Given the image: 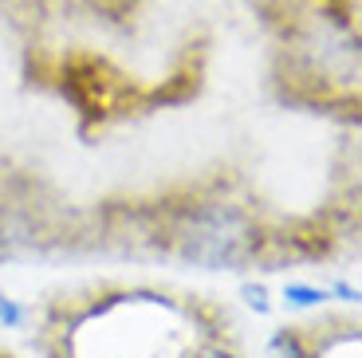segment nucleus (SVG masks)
I'll return each mask as SVG.
<instances>
[{"label": "nucleus", "mask_w": 362, "mask_h": 358, "mask_svg": "<svg viewBox=\"0 0 362 358\" xmlns=\"http://www.w3.org/2000/svg\"><path fill=\"white\" fill-rule=\"evenodd\" d=\"M170 236L181 256L201 268H240L260 248L256 224L236 205H221V201L185 209Z\"/></svg>", "instance_id": "1"}, {"label": "nucleus", "mask_w": 362, "mask_h": 358, "mask_svg": "<svg viewBox=\"0 0 362 358\" xmlns=\"http://www.w3.org/2000/svg\"><path fill=\"white\" fill-rule=\"evenodd\" d=\"M264 358H308V350L299 347L296 335H276V339L268 342V354Z\"/></svg>", "instance_id": "2"}, {"label": "nucleus", "mask_w": 362, "mask_h": 358, "mask_svg": "<svg viewBox=\"0 0 362 358\" xmlns=\"http://www.w3.org/2000/svg\"><path fill=\"white\" fill-rule=\"evenodd\" d=\"M288 299L296 307H311V304H319V299H323V291H315V287H288Z\"/></svg>", "instance_id": "3"}, {"label": "nucleus", "mask_w": 362, "mask_h": 358, "mask_svg": "<svg viewBox=\"0 0 362 358\" xmlns=\"http://www.w3.org/2000/svg\"><path fill=\"white\" fill-rule=\"evenodd\" d=\"M245 296H248V304H252V307H260V311L268 307V304H264V291H260V287H245Z\"/></svg>", "instance_id": "4"}, {"label": "nucleus", "mask_w": 362, "mask_h": 358, "mask_svg": "<svg viewBox=\"0 0 362 358\" xmlns=\"http://www.w3.org/2000/svg\"><path fill=\"white\" fill-rule=\"evenodd\" d=\"M197 358H233V354H228V350H201Z\"/></svg>", "instance_id": "5"}]
</instances>
